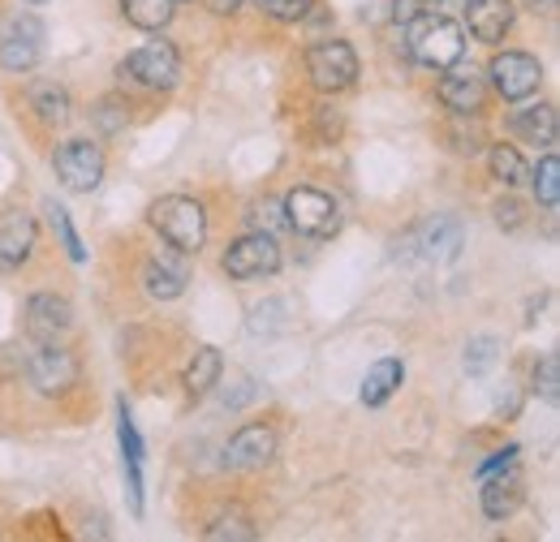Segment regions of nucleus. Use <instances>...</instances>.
Listing matches in <instances>:
<instances>
[{
  "label": "nucleus",
  "instance_id": "1",
  "mask_svg": "<svg viewBox=\"0 0 560 542\" xmlns=\"http://www.w3.org/2000/svg\"><path fill=\"white\" fill-rule=\"evenodd\" d=\"M406 52L427 69H448L466 57V31L453 17H444L440 9L419 13L406 22Z\"/></svg>",
  "mask_w": 560,
  "mask_h": 542
},
{
  "label": "nucleus",
  "instance_id": "2",
  "mask_svg": "<svg viewBox=\"0 0 560 542\" xmlns=\"http://www.w3.org/2000/svg\"><path fill=\"white\" fill-rule=\"evenodd\" d=\"M151 228L182 255H199L208 246V211L199 199H186V195H164L160 203H151L147 211Z\"/></svg>",
  "mask_w": 560,
  "mask_h": 542
},
{
  "label": "nucleus",
  "instance_id": "3",
  "mask_svg": "<svg viewBox=\"0 0 560 542\" xmlns=\"http://www.w3.org/2000/svg\"><path fill=\"white\" fill-rule=\"evenodd\" d=\"M117 78L142 91H173L182 82V57L168 39H151L117 66Z\"/></svg>",
  "mask_w": 560,
  "mask_h": 542
},
{
  "label": "nucleus",
  "instance_id": "4",
  "mask_svg": "<svg viewBox=\"0 0 560 542\" xmlns=\"http://www.w3.org/2000/svg\"><path fill=\"white\" fill-rule=\"evenodd\" d=\"M280 215H284V224L293 233L315 237V241H324V237H332L341 228V207H337V199L324 195V190H315V186L289 190L284 203H280Z\"/></svg>",
  "mask_w": 560,
  "mask_h": 542
},
{
  "label": "nucleus",
  "instance_id": "5",
  "mask_svg": "<svg viewBox=\"0 0 560 542\" xmlns=\"http://www.w3.org/2000/svg\"><path fill=\"white\" fill-rule=\"evenodd\" d=\"M306 78L328 95L350 91L358 82V52L346 39H319L306 48Z\"/></svg>",
  "mask_w": 560,
  "mask_h": 542
},
{
  "label": "nucleus",
  "instance_id": "6",
  "mask_svg": "<svg viewBox=\"0 0 560 542\" xmlns=\"http://www.w3.org/2000/svg\"><path fill=\"white\" fill-rule=\"evenodd\" d=\"M220 268H224V275H233V280H264V275H277L280 271L277 237L264 233V228H250L246 237H237V241L224 250Z\"/></svg>",
  "mask_w": 560,
  "mask_h": 542
},
{
  "label": "nucleus",
  "instance_id": "7",
  "mask_svg": "<svg viewBox=\"0 0 560 542\" xmlns=\"http://www.w3.org/2000/svg\"><path fill=\"white\" fill-rule=\"evenodd\" d=\"M44 57V22L35 13H13L0 26V69L4 73H26Z\"/></svg>",
  "mask_w": 560,
  "mask_h": 542
},
{
  "label": "nucleus",
  "instance_id": "8",
  "mask_svg": "<svg viewBox=\"0 0 560 542\" xmlns=\"http://www.w3.org/2000/svg\"><path fill=\"white\" fill-rule=\"evenodd\" d=\"M488 78L500 99L522 104V99H530L544 86V66L530 52H495L488 66Z\"/></svg>",
  "mask_w": 560,
  "mask_h": 542
},
{
  "label": "nucleus",
  "instance_id": "9",
  "mask_svg": "<svg viewBox=\"0 0 560 542\" xmlns=\"http://www.w3.org/2000/svg\"><path fill=\"white\" fill-rule=\"evenodd\" d=\"M26 379H31V388L39 397H61L78 384V362H73L70 349H61L57 340H44L26 362Z\"/></svg>",
  "mask_w": 560,
  "mask_h": 542
},
{
  "label": "nucleus",
  "instance_id": "10",
  "mask_svg": "<svg viewBox=\"0 0 560 542\" xmlns=\"http://www.w3.org/2000/svg\"><path fill=\"white\" fill-rule=\"evenodd\" d=\"M52 164H57L61 186L73 190V195H91L104 181V151L95 142H86V138H73L66 146H57Z\"/></svg>",
  "mask_w": 560,
  "mask_h": 542
},
{
  "label": "nucleus",
  "instance_id": "11",
  "mask_svg": "<svg viewBox=\"0 0 560 542\" xmlns=\"http://www.w3.org/2000/svg\"><path fill=\"white\" fill-rule=\"evenodd\" d=\"M462 241H466V233H462V224L453 215H427L410 233V250L422 263H453Z\"/></svg>",
  "mask_w": 560,
  "mask_h": 542
},
{
  "label": "nucleus",
  "instance_id": "12",
  "mask_svg": "<svg viewBox=\"0 0 560 542\" xmlns=\"http://www.w3.org/2000/svg\"><path fill=\"white\" fill-rule=\"evenodd\" d=\"M186 284H190V255H182L173 246L142 263V288L155 302H177L186 293Z\"/></svg>",
  "mask_w": 560,
  "mask_h": 542
},
{
  "label": "nucleus",
  "instance_id": "13",
  "mask_svg": "<svg viewBox=\"0 0 560 542\" xmlns=\"http://www.w3.org/2000/svg\"><path fill=\"white\" fill-rule=\"evenodd\" d=\"M435 95H440V104L448 108V113H457V117H479L483 113V104H488V82L475 73V69H453L440 78V86H435Z\"/></svg>",
  "mask_w": 560,
  "mask_h": 542
},
{
  "label": "nucleus",
  "instance_id": "14",
  "mask_svg": "<svg viewBox=\"0 0 560 542\" xmlns=\"http://www.w3.org/2000/svg\"><path fill=\"white\" fill-rule=\"evenodd\" d=\"M272 457H277V431L264 426V422H250V426L233 431V439L224 448V461L233 470H264Z\"/></svg>",
  "mask_w": 560,
  "mask_h": 542
},
{
  "label": "nucleus",
  "instance_id": "15",
  "mask_svg": "<svg viewBox=\"0 0 560 542\" xmlns=\"http://www.w3.org/2000/svg\"><path fill=\"white\" fill-rule=\"evenodd\" d=\"M35 250V215L26 207L0 211V271H18Z\"/></svg>",
  "mask_w": 560,
  "mask_h": 542
},
{
  "label": "nucleus",
  "instance_id": "16",
  "mask_svg": "<svg viewBox=\"0 0 560 542\" xmlns=\"http://www.w3.org/2000/svg\"><path fill=\"white\" fill-rule=\"evenodd\" d=\"M73 328V306L57 293H35L26 302V337L31 340H61Z\"/></svg>",
  "mask_w": 560,
  "mask_h": 542
},
{
  "label": "nucleus",
  "instance_id": "17",
  "mask_svg": "<svg viewBox=\"0 0 560 542\" xmlns=\"http://www.w3.org/2000/svg\"><path fill=\"white\" fill-rule=\"evenodd\" d=\"M479 499H483V517L488 521H509L522 508V499H526V478L517 470V461L509 470H500V474L483 478Z\"/></svg>",
  "mask_w": 560,
  "mask_h": 542
},
{
  "label": "nucleus",
  "instance_id": "18",
  "mask_svg": "<svg viewBox=\"0 0 560 542\" xmlns=\"http://www.w3.org/2000/svg\"><path fill=\"white\" fill-rule=\"evenodd\" d=\"M513 17H517L513 0H466V26L479 44H504Z\"/></svg>",
  "mask_w": 560,
  "mask_h": 542
},
{
  "label": "nucleus",
  "instance_id": "19",
  "mask_svg": "<svg viewBox=\"0 0 560 542\" xmlns=\"http://www.w3.org/2000/svg\"><path fill=\"white\" fill-rule=\"evenodd\" d=\"M26 104H31V113L39 117V126H48V130H61V126H70L73 99H70V91H66L61 82H48V78L31 82V95H26Z\"/></svg>",
  "mask_w": 560,
  "mask_h": 542
},
{
  "label": "nucleus",
  "instance_id": "20",
  "mask_svg": "<svg viewBox=\"0 0 560 542\" xmlns=\"http://www.w3.org/2000/svg\"><path fill=\"white\" fill-rule=\"evenodd\" d=\"M117 439H121V466H126V478H130V504H135V512H142V435L126 401L117 409Z\"/></svg>",
  "mask_w": 560,
  "mask_h": 542
},
{
  "label": "nucleus",
  "instance_id": "21",
  "mask_svg": "<svg viewBox=\"0 0 560 542\" xmlns=\"http://www.w3.org/2000/svg\"><path fill=\"white\" fill-rule=\"evenodd\" d=\"M509 130L526 138L530 146H557V108L552 104H526L509 117Z\"/></svg>",
  "mask_w": 560,
  "mask_h": 542
},
{
  "label": "nucleus",
  "instance_id": "22",
  "mask_svg": "<svg viewBox=\"0 0 560 542\" xmlns=\"http://www.w3.org/2000/svg\"><path fill=\"white\" fill-rule=\"evenodd\" d=\"M401 379H406V366H401V357H380L366 375H362V405H384L397 388H401Z\"/></svg>",
  "mask_w": 560,
  "mask_h": 542
},
{
  "label": "nucleus",
  "instance_id": "23",
  "mask_svg": "<svg viewBox=\"0 0 560 542\" xmlns=\"http://www.w3.org/2000/svg\"><path fill=\"white\" fill-rule=\"evenodd\" d=\"M220 370H224L220 349L199 344V349H195V357H190V366H186V392H190V397H208L211 388L220 384Z\"/></svg>",
  "mask_w": 560,
  "mask_h": 542
},
{
  "label": "nucleus",
  "instance_id": "24",
  "mask_svg": "<svg viewBox=\"0 0 560 542\" xmlns=\"http://www.w3.org/2000/svg\"><path fill=\"white\" fill-rule=\"evenodd\" d=\"M173 4L177 0H121V13L139 31H164L173 22Z\"/></svg>",
  "mask_w": 560,
  "mask_h": 542
},
{
  "label": "nucleus",
  "instance_id": "25",
  "mask_svg": "<svg viewBox=\"0 0 560 542\" xmlns=\"http://www.w3.org/2000/svg\"><path fill=\"white\" fill-rule=\"evenodd\" d=\"M488 168L504 190H517V186H526V177H530V168H526V160L517 155V146H491Z\"/></svg>",
  "mask_w": 560,
  "mask_h": 542
},
{
  "label": "nucleus",
  "instance_id": "26",
  "mask_svg": "<svg viewBox=\"0 0 560 542\" xmlns=\"http://www.w3.org/2000/svg\"><path fill=\"white\" fill-rule=\"evenodd\" d=\"M526 181L535 186V199H539V207L557 211V203H560V160H557V151H548V155L535 164V173H530Z\"/></svg>",
  "mask_w": 560,
  "mask_h": 542
},
{
  "label": "nucleus",
  "instance_id": "27",
  "mask_svg": "<svg viewBox=\"0 0 560 542\" xmlns=\"http://www.w3.org/2000/svg\"><path fill=\"white\" fill-rule=\"evenodd\" d=\"M203 534H208L211 542H224V539H229V542H250V539H259L255 521H250L246 512H237V508H233V512H220V517L211 521Z\"/></svg>",
  "mask_w": 560,
  "mask_h": 542
},
{
  "label": "nucleus",
  "instance_id": "28",
  "mask_svg": "<svg viewBox=\"0 0 560 542\" xmlns=\"http://www.w3.org/2000/svg\"><path fill=\"white\" fill-rule=\"evenodd\" d=\"M48 220H52V233L61 237V250L70 255L73 263H86V250H82V237H78V228H73L70 211L61 203H48Z\"/></svg>",
  "mask_w": 560,
  "mask_h": 542
},
{
  "label": "nucleus",
  "instance_id": "29",
  "mask_svg": "<svg viewBox=\"0 0 560 542\" xmlns=\"http://www.w3.org/2000/svg\"><path fill=\"white\" fill-rule=\"evenodd\" d=\"M535 392H539L548 405H557L560 401V357L557 353H544V357H539V366H535Z\"/></svg>",
  "mask_w": 560,
  "mask_h": 542
},
{
  "label": "nucleus",
  "instance_id": "30",
  "mask_svg": "<svg viewBox=\"0 0 560 542\" xmlns=\"http://www.w3.org/2000/svg\"><path fill=\"white\" fill-rule=\"evenodd\" d=\"M495 349H500L495 337H475L466 344V370H470V375H483L488 366H495Z\"/></svg>",
  "mask_w": 560,
  "mask_h": 542
},
{
  "label": "nucleus",
  "instance_id": "31",
  "mask_svg": "<svg viewBox=\"0 0 560 542\" xmlns=\"http://www.w3.org/2000/svg\"><path fill=\"white\" fill-rule=\"evenodd\" d=\"M268 17H277V22H302L311 9H315V0H255Z\"/></svg>",
  "mask_w": 560,
  "mask_h": 542
},
{
  "label": "nucleus",
  "instance_id": "32",
  "mask_svg": "<svg viewBox=\"0 0 560 542\" xmlns=\"http://www.w3.org/2000/svg\"><path fill=\"white\" fill-rule=\"evenodd\" d=\"M341 130H346V126H341V113H337V108H315V138H319V142H337Z\"/></svg>",
  "mask_w": 560,
  "mask_h": 542
},
{
  "label": "nucleus",
  "instance_id": "33",
  "mask_svg": "<svg viewBox=\"0 0 560 542\" xmlns=\"http://www.w3.org/2000/svg\"><path fill=\"white\" fill-rule=\"evenodd\" d=\"M491 215H495V224H500V228H509V233L526 224V207L517 203V199H500V203L491 207Z\"/></svg>",
  "mask_w": 560,
  "mask_h": 542
},
{
  "label": "nucleus",
  "instance_id": "34",
  "mask_svg": "<svg viewBox=\"0 0 560 542\" xmlns=\"http://www.w3.org/2000/svg\"><path fill=\"white\" fill-rule=\"evenodd\" d=\"M435 9H444V0H393V17L397 22H410V17L435 13Z\"/></svg>",
  "mask_w": 560,
  "mask_h": 542
},
{
  "label": "nucleus",
  "instance_id": "35",
  "mask_svg": "<svg viewBox=\"0 0 560 542\" xmlns=\"http://www.w3.org/2000/svg\"><path fill=\"white\" fill-rule=\"evenodd\" d=\"M513 461H517V444H509V448H500V452H491L488 461H483V466H479V470H475V478H479V482H483V478L500 474V470H509V466H513Z\"/></svg>",
  "mask_w": 560,
  "mask_h": 542
},
{
  "label": "nucleus",
  "instance_id": "36",
  "mask_svg": "<svg viewBox=\"0 0 560 542\" xmlns=\"http://www.w3.org/2000/svg\"><path fill=\"white\" fill-rule=\"evenodd\" d=\"M448 142H453V151H462V155H479V151H483V138H479V130H470V134H466V130H453V134H448Z\"/></svg>",
  "mask_w": 560,
  "mask_h": 542
},
{
  "label": "nucleus",
  "instance_id": "37",
  "mask_svg": "<svg viewBox=\"0 0 560 542\" xmlns=\"http://www.w3.org/2000/svg\"><path fill=\"white\" fill-rule=\"evenodd\" d=\"M117 108H121V99H104V104H100V117H95V121H100L108 134H117V130L126 126V117H113Z\"/></svg>",
  "mask_w": 560,
  "mask_h": 542
},
{
  "label": "nucleus",
  "instance_id": "38",
  "mask_svg": "<svg viewBox=\"0 0 560 542\" xmlns=\"http://www.w3.org/2000/svg\"><path fill=\"white\" fill-rule=\"evenodd\" d=\"M530 13H539V17H557V9H560V0H522Z\"/></svg>",
  "mask_w": 560,
  "mask_h": 542
},
{
  "label": "nucleus",
  "instance_id": "39",
  "mask_svg": "<svg viewBox=\"0 0 560 542\" xmlns=\"http://www.w3.org/2000/svg\"><path fill=\"white\" fill-rule=\"evenodd\" d=\"M215 17H229V13H237L242 9V0H203Z\"/></svg>",
  "mask_w": 560,
  "mask_h": 542
},
{
  "label": "nucleus",
  "instance_id": "40",
  "mask_svg": "<svg viewBox=\"0 0 560 542\" xmlns=\"http://www.w3.org/2000/svg\"><path fill=\"white\" fill-rule=\"evenodd\" d=\"M26 4H48V0H26Z\"/></svg>",
  "mask_w": 560,
  "mask_h": 542
}]
</instances>
